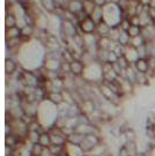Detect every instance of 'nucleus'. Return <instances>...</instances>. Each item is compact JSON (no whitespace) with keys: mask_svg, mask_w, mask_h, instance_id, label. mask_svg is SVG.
<instances>
[]
</instances>
